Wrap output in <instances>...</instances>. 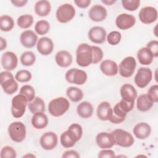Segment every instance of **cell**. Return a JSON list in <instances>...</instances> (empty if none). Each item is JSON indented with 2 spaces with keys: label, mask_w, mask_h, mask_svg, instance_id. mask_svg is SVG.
<instances>
[{
  "label": "cell",
  "mask_w": 158,
  "mask_h": 158,
  "mask_svg": "<svg viewBox=\"0 0 158 158\" xmlns=\"http://www.w3.org/2000/svg\"><path fill=\"white\" fill-rule=\"evenodd\" d=\"M146 47L151 51L154 57L158 56V41L157 40H151L149 41Z\"/></svg>",
  "instance_id": "cell-44"
},
{
  "label": "cell",
  "mask_w": 158,
  "mask_h": 158,
  "mask_svg": "<svg viewBox=\"0 0 158 158\" xmlns=\"http://www.w3.org/2000/svg\"><path fill=\"white\" fill-rule=\"evenodd\" d=\"M101 2L104 4H105L106 5L111 6L113 4H114L116 2V1H114V0H102Z\"/></svg>",
  "instance_id": "cell-50"
},
{
  "label": "cell",
  "mask_w": 158,
  "mask_h": 158,
  "mask_svg": "<svg viewBox=\"0 0 158 158\" xmlns=\"http://www.w3.org/2000/svg\"><path fill=\"white\" fill-rule=\"evenodd\" d=\"M154 102L147 94H143L136 99V107L141 112H146L150 110L153 106Z\"/></svg>",
  "instance_id": "cell-29"
},
{
  "label": "cell",
  "mask_w": 158,
  "mask_h": 158,
  "mask_svg": "<svg viewBox=\"0 0 158 158\" xmlns=\"http://www.w3.org/2000/svg\"><path fill=\"white\" fill-rule=\"evenodd\" d=\"M99 68L102 73L108 77L115 76L118 72V67L117 63L110 59L104 60L101 63Z\"/></svg>",
  "instance_id": "cell-23"
},
{
  "label": "cell",
  "mask_w": 158,
  "mask_h": 158,
  "mask_svg": "<svg viewBox=\"0 0 158 158\" xmlns=\"http://www.w3.org/2000/svg\"><path fill=\"white\" fill-rule=\"evenodd\" d=\"M1 63L2 67L6 71L14 70L18 64V58L17 55L12 51H6L1 56Z\"/></svg>",
  "instance_id": "cell-15"
},
{
  "label": "cell",
  "mask_w": 158,
  "mask_h": 158,
  "mask_svg": "<svg viewBox=\"0 0 158 158\" xmlns=\"http://www.w3.org/2000/svg\"><path fill=\"white\" fill-rule=\"evenodd\" d=\"M96 142L101 149H109L115 145V140L112 133L100 132L96 136Z\"/></svg>",
  "instance_id": "cell-16"
},
{
  "label": "cell",
  "mask_w": 158,
  "mask_h": 158,
  "mask_svg": "<svg viewBox=\"0 0 158 158\" xmlns=\"http://www.w3.org/2000/svg\"><path fill=\"white\" fill-rule=\"evenodd\" d=\"M98 157L99 158H109V157H115V152L109 149H102L101 151H99Z\"/></svg>",
  "instance_id": "cell-45"
},
{
  "label": "cell",
  "mask_w": 158,
  "mask_h": 158,
  "mask_svg": "<svg viewBox=\"0 0 158 158\" xmlns=\"http://www.w3.org/2000/svg\"><path fill=\"white\" fill-rule=\"evenodd\" d=\"M66 94L70 101L74 102L81 101L83 98V92L79 88L70 86L66 90Z\"/></svg>",
  "instance_id": "cell-32"
},
{
  "label": "cell",
  "mask_w": 158,
  "mask_h": 158,
  "mask_svg": "<svg viewBox=\"0 0 158 158\" xmlns=\"http://www.w3.org/2000/svg\"><path fill=\"white\" fill-rule=\"evenodd\" d=\"M35 157L36 156H35V155H33V154H27V155L23 156V157Z\"/></svg>",
  "instance_id": "cell-51"
},
{
  "label": "cell",
  "mask_w": 158,
  "mask_h": 158,
  "mask_svg": "<svg viewBox=\"0 0 158 158\" xmlns=\"http://www.w3.org/2000/svg\"><path fill=\"white\" fill-rule=\"evenodd\" d=\"M94 109L93 105L88 101H83L80 103L77 107L78 115L83 118H88L93 114Z\"/></svg>",
  "instance_id": "cell-28"
},
{
  "label": "cell",
  "mask_w": 158,
  "mask_h": 158,
  "mask_svg": "<svg viewBox=\"0 0 158 158\" xmlns=\"http://www.w3.org/2000/svg\"><path fill=\"white\" fill-rule=\"evenodd\" d=\"M20 94L25 96L28 102H31L35 98V89L32 86L29 85L22 86L20 89Z\"/></svg>",
  "instance_id": "cell-37"
},
{
  "label": "cell",
  "mask_w": 158,
  "mask_h": 158,
  "mask_svg": "<svg viewBox=\"0 0 158 158\" xmlns=\"http://www.w3.org/2000/svg\"><path fill=\"white\" fill-rule=\"evenodd\" d=\"M49 120L47 115L44 112H37L33 115L31 124L37 130H41L47 127Z\"/></svg>",
  "instance_id": "cell-26"
},
{
  "label": "cell",
  "mask_w": 158,
  "mask_h": 158,
  "mask_svg": "<svg viewBox=\"0 0 158 158\" xmlns=\"http://www.w3.org/2000/svg\"><path fill=\"white\" fill-rule=\"evenodd\" d=\"M96 114L98 118L102 121L109 120L112 114V108L107 101H102L98 106Z\"/></svg>",
  "instance_id": "cell-24"
},
{
  "label": "cell",
  "mask_w": 158,
  "mask_h": 158,
  "mask_svg": "<svg viewBox=\"0 0 158 158\" xmlns=\"http://www.w3.org/2000/svg\"><path fill=\"white\" fill-rule=\"evenodd\" d=\"M32 78L31 73L27 70H19L15 75V80L20 83H27L31 80Z\"/></svg>",
  "instance_id": "cell-38"
},
{
  "label": "cell",
  "mask_w": 158,
  "mask_h": 158,
  "mask_svg": "<svg viewBox=\"0 0 158 158\" xmlns=\"http://www.w3.org/2000/svg\"><path fill=\"white\" fill-rule=\"evenodd\" d=\"M8 133L10 138L14 142L21 143L26 138V127L22 122H14L8 127Z\"/></svg>",
  "instance_id": "cell-6"
},
{
  "label": "cell",
  "mask_w": 158,
  "mask_h": 158,
  "mask_svg": "<svg viewBox=\"0 0 158 158\" xmlns=\"http://www.w3.org/2000/svg\"><path fill=\"white\" fill-rule=\"evenodd\" d=\"M107 15L106 9L99 4L93 6L88 11L89 18L93 22H99L105 20Z\"/></svg>",
  "instance_id": "cell-18"
},
{
  "label": "cell",
  "mask_w": 158,
  "mask_h": 158,
  "mask_svg": "<svg viewBox=\"0 0 158 158\" xmlns=\"http://www.w3.org/2000/svg\"><path fill=\"white\" fill-rule=\"evenodd\" d=\"M76 62L82 67L89 66L93 63V50L87 43L80 44L76 50Z\"/></svg>",
  "instance_id": "cell-2"
},
{
  "label": "cell",
  "mask_w": 158,
  "mask_h": 158,
  "mask_svg": "<svg viewBox=\"0 0 158 158\" xmlns=\"http://www.w3.org/2000/svg\"><path fill=\"white\" fill-rule=\"evenodd\" d=\"M148 96L152 101L154 103L158 102V85H154L151 86L148 92Z\"/></svg>",
  "instance_id": "cell-43"
},
{
  "label": "cell",
  "mask_w": 158,
  "mask_h": 158,
  "mask_svg": "<svg viewBox=\"0 0 158 158\" xmlns=\"http://www.w3.org/2000/svg\"><path fill=\"white\" fill-rule=\"evenodd\" d=\"M36 49L40 54L43 56H48L52 53L54 49L52 40L48 37L40 38L36 44Z\"/></svg>",
  "instance_id": "cell-19"
},
{
  "label": "cell",
  "mask_w": 158,
  "mask_h": 158,
  "mask_svg": "<svg viewBox=\"0 0 158 158\" xmlns=\"http://www.w3.org/2000/svg\"><path fill=\"white\" fill-rule=\"evenodd\" d=\"M152 79V70L148 67H140L134 77V81L138 88H144L148 85Z\"/></svg>",
  "instance_id": "cell-11"
},
{
  "label": "cell",
  "mask_w": 158,
  "mask_h": 158,
  "mask_svg": "<svg viewBox=\"0 0 158 158\" xmlns=\"http://www.w3.org/2000/svg\"><path fill=\"white\" fill-rule=\"evenodd\" d=\"M7 47V41L2 37L0 38V50L3 51Z\"/></svg>",
  "instance_id": "cell-49"
},
{
  "label": "cell",
  "mask_w": 158,
  "mask_h": 158,
  "mask_svg": "<svg viewBox=\"0 0 158 158\" xmlns=\"http://www.w3.org/2000/svg\"><path fill=\"white\" fill-rule=\"evenodd\" d=\"M11 3L15 7H23L26 5V4L28 2V1L27 0H12Z\"/></svg>",
  "instance_id": "cell-48"
},
{
  "label": "cell",
  "mask_w": 158,
  "mask_h": 158,
  "mask_svg": "<svg viewBox=\"0 0 158 158\" xmlns=\"http://www.w3.org/2000/svg\"><path fill=\"white\" fill-rule=\"evenodd\" d=\"M154 57L151 51L146 47L140 48L137 52L138 60L142 65H150L152 62Z\"/></svg>",
  "instance_id": "cell-27"
},
{
  "label": "cell",
  "mask_w": 158,
  "mask_h": 158,
  "mask_svg": "<svg viewBox=\"0 0 158 158\" xmlns=\"http://www.w3.org/2000/svg\"><path fill=\"white\" fill-rule=\"evenodd\" d=\"M114 138L115 144L123 148H129L131 146L134 142L135 139L133 135L122 129H116L111 133Z\"/></svg>",
  "instance_id": "cell-8"
},
{
  "label": "cell",
  "mask_w": 158,
  "mask_h": 158,
  "mask_svg": "<svg viewBox=\"0 0 158 158\" xmlns=\"http://www.w3.org/2000/svg\"><path fill=\"white\" fill-rule=\"evenodd\" d=\"M122 99L130 102H135L137 98V91L135 88L131 84H123L120 90Z\"/></svg>",
  "instance_id": "cell-21"
},
{
  "label": "cell",
  "mask_w": 158,
  "mask_h": 158,
  "mask_svg": "<svg viewBox=\"0 0 158 158\" xmlns=\"http://www.w3.org/2000/svg\"><path fill=\"white\" fill-rule=\"evenodd\" d=\"M133 133L138 139H144L150 136L151 127L148 123L140 122L135 125L133 129Z\"/></svg>",
  "instance_id": "cell-22"
},
{
  "label": "cell",
  "mask_w": 158,
  "mask_h": 158,
  "mask_svg": "<svg viewBox=\"0 0 158 158\" xmlns=\"http://www.w3.org/2000/svg\"><path fill=\"white\" fill-rule=\"evenodd\" d=\"M93 50V63L96 64L101 62L103 58V51L101 48L96 46H91Z\"/></svg>",
  "instance_id": "cell-42"
},
{
  "label": "cell",
  "mask_w": 158,
  "mask_h": 158,
  "mask_svg": "<svg viewBox=\"0 0 158 158\" xmlns=\"http://www.w3.org/2000/svg\"><path fill=\"white\" fill-rule=\"evenodd\" d=\"M135 23V17L131 14L127 13L119 14L115 19V25L117 27L122 30H126L133 27Z\"/></svg>",
  "instance_id": "cell-14"
},
{
  "label": "cell",
  "mask_w": 158,
  "mask_h": 158,
  "mask_svg": "<svg viewBox=\"0 0 158 158\" xmlns=\"http://www.w3.org/2000/svg\"><path fill=\"white\" fill-rule=\"evenodd\" d=\"M62 157V158H70V157L78 158L80 157V154L77 151L75 150H68L65 151L63 153Z\"/></svg>",
  "instance_id": "cell-46"
},
{
  "label": "cell",
  "mask_w": 158,
  "mask_h": 158,
  "mask_svg": "<svg viewBox=\"0 0 158 158\" xmlns=\"http://www.w3.org/2000/svg\"><path fill=\"white\" fill-rule=\"evenodd\" d=\"M70 107V103L67 99L64 97H59L52 99L48 104L49 114L56 117L64 115Z\"/></svg>",
  "instance_id": "cell-3"
},
{
  "label": "cell",
  "mask_w": 158,
  "mask_h": 158,
  "mask_svg": "<svg viewBox=\"0 0 158 158\" xmlns=\"http://www.w3.org/2000/svg\"><path fill=\"white\" fill-rule=\"evenodd\" d=\"M28 100L22 94H19L13 97L11 101V114L14 118L22 117L26 110Z\"/></svg>",
  "instance_id": "cell-5"
},
{
  "label": "cell",
  "mask_w": 158,
  "mask_h": 158,
  "mask_svg": "<svg viewBox=\"0 0 158 158\" xmlns=\"http://www.w3.org/2000/svg\"><path fill=\"white\" fill-rule=\"evenodd\" d=\"M20 60L23 65L27 67L31 66L36 61V56L32 51H27L21 54Z\"/></svg>",
  "instance_id": "cell-35"
},
{
  "label": "cell",
  "mask_w": 158,
  "mask_h": 158,
  "mask_svg": "<svg viewBox=\"0 0 158 158\" xmlns=\"http://www.w3.org/2000/svg\"><path fill=\"white\" fill-rule=\"evenodd\" d=\"M65 78L69 83L82 85L86 81L88 75L86 72L83 70L72 68L66 72L65 74Z\"/></svg>",
  "instance_id": "cell-9"
},
{
  "label": "cell",
  "mask_w": 158,
  "mask_h": 158,
  "mask_svg": "<svg viewBox=\"0 0 158 158\" xmlns=\"http://www.w3.org/2000/svg\"><path fill=\"white\" fill-rule=\"evenodd\" d=\"M29 110L33 114L37 112H44L45 111V104L42 98L35 97L33 101L28 104Z\"/></svg>",
  "instance_id": "cell-31"
},
{
  "label": "cell",
  "mask_w": 158,
  "mask_h": 158,
  "mask_svg": "<svg viewBox=\"0 0 158 158\" xmlns=\"http://www.w3.org/2000/svg\"><path fill=\"white\" fill-rule=\"evenodd\" d=\"M122 39L121 33L118 31H112L107 36V41L108 43L112 46L118 44Z\"/></svg>",
  "instance_id": "cell-40"
},
{
  "label": "cell",
  "mask_w": 158,
  "mask_h": 158,
  "mask_svg": "<svg viewBox=\"0 0 158 158\" xmlns=\"http://www.w3.org/2000/svg\"><path fill=\"white\" fill-rule=\"evenodd\" d=\"M74 2L77 7L81 9H85L89 6L91 1L90 0H75Z\"/></svg>",
  "instance_id": "cell-47"
},
{
  "label": "cell",
  "mask_w": 158,
  "mask_h": 158,
  "mask_svg": "<svg viewBox=\"0 0 158 158\" xmlns=\"http://www.w3.org/2000/svg\"><path fill=\"white\" fill-rule=\"evenodd\" d=\"M123 7L128 11L136 10L140 5L139 0H122L121 1Z\"/></svg>",
  "instance_id": "cell-39"
},
{
  "label": "cell",
  "mask_w": 158,
  "mask_h": 158,
  "mask_svg": "<svg viewBox=\"0 0 158 158\" xmlns=\"http://www.w3.org/2000/svg\"><path fill=\"white\" fill-rule=\"evenodd\" d=\"M50 30L49 23L46 20H40L38 21L35 25V31L36 34L44 35L48 33Z\"/></svg>",
  "instance_id": "cell-36"
},
{
  "label": "cell",
  "mask_w": 158,
  "mask_h": 158,
  "mask_svg": "<svg viewBox=\"0 0 158 158\" xmlns=\"http://www.w3.org/2000/svg\"><path fill=\"white\" fill-rule=\"evenodd\" d=\"M34 9L36 14L38 16L46 17L51 12V4L48 1L40 0L35 3Z\"/></svg>",
  "instance_id": "cell-30"
},
{
  "label": "cell",
  "mask_w": 158,
  "mask_h": 158,
  "mask_svg": "<svg viewBox=\"0 0 158 158\" xmlns=\"http://www.w3.org/2000/svg\"><path fill=\"white\" fill-rule=\"evenodd\" d=\"M136 67L135 59L132 56L125 57L118 65V72L120 76L124 78H129L133 75Z\"/></svg>",
  "instance_id": "cell-10"
},
{
  "label": "cell",
  "mask_w": 158,
  "mask_h": 158,
  "mask_svg": "<svg viewBox=\"0 0 158 158\" xmlns=\"http://www.w3.org/2000/svg\"><path fill=\"white\" fill-rule=\"evenodd\" d=\"M9 71H3L0 73V84L3 91L9 95L17 92L18 83Z\"/></svg>",
  "instance_id": "cell-4"
},
{
  "label": "cell",
  "mask_w": 158,
  "mask_h": 158,
  "mask_svg": "<svg viewBox=\"0 0 158 158\" xmlns=\"http://www.w3.org/2000/svg\"><path fill=\"white\" fill-rule=\"evenodd\" d=\"M75 13V9L71 4L65 3L57 8L56 17L57 21L60 23H66L74 18Z\"/></svg>",
  "instance_id": "cell-7"
},
{
  "label": "cell",
  "mask_w": 158,
  "mask_h": 158,
  "mask_svg": "<svg viewBox=\"0 0 158 158\" xmlns=\"http://www.w3.org/2000/svg\"><path fill=\"white\" fill-rule=\"evenodd\" d=\"M139 19L144 24H150L157 19V10L152 6H146L141 9L139 12Z\"/></svg>",
  "instance_id": "cell-13"
},
{
  "label": "cell",
  "mask_w": 158,
  "mask_h": 158,
  "mask_svg": "<svg viewBox=\"0 0 158 158\" xmlns=\"http://www.w3.org/2000/svg\"><path fill=\"white\" fill-rule=\"evenodd\" d=\"M14 27V21L12 17L2 15L0 17V29L2 31H9Z\"/></svg>",
  "instance_id": "cell-33"
},
{
  "label": "cell",
  "mask_w": 158,
  "mask_h": 158,
  "mask_svg": "<svg viewBox=\"0 0 158 158\" xmlns=\"http://www.w3.org/2000/svg\"><path fill=\"white\" fill-rule=\"evenodd\" d=\"M0 157L1 158H15L17 157V153L12 147L6 146L1 150Z\"/></svg>",
  "instance_id": "cell-41"
},
{
  "label": "cell",
  "mask_w": 158,
  "mask_h": 158,
  "mask_svg": "<svg viewBox=\"0 0 158 158\" xmlns=\"http://www.w3.org/2000/svg\"><path fill=\"white\" fill-rule=\"evenodd\" d=\"M107 32L106 30L99 26H95L90 28L88 36L89 40L96 44H102L106 41Z\"/></svg>",
  "instance_id": "cell-17"
},
{
  "label": "cell",
  "mask_w": 158,
  "mask_h": 158,
  "mask_svg": "<svg viewBox=\"0 0 158 158\" xmlns=\"http://www.w3.org/2000/svg\"><path fill=\"white\" fill-rule=\"evenodd\" d=\"M33 21L34 19L31 15L23 14L18 17L17 20V23L20 28L22 29H27L32 25Z\"/></svg>",
  "instance_id": "cell-34"
},
{
  "label": "cell",
  "mask_w": 158,
  "mask_h": 158,
  "mask_svg": "<svg viewBox=\"0 0 158 158\" xmlns=\"http://www.w3.org/2000/svg\"><path fill=\"white\" fill-rule=\"evenodd\" d=\"M38 41L37 35L30 30H25L20 36V41L22 46L26 48H33Z\"/></svg>",
  "instance_id": "cell-20"
},
{
  "label": "cell",
  "mask_w": 158,
  "mask_h": 158,
  "mask_svg": "<svg viewBox=\"0 0 158 158\" xmlns=\"http://www.w3.org/2000/svg\"><path fill=\"white\" fill-rule=\"evenodd\" d=\"M82 135L81 126L78 123H72L69 126L67 130L61 134L60 144L65 148H72L81 139Z\"/></svg>",
  "instance_id": "cell-1"
},
{
  "label": "cell",
  "mask_w": 158,
  "mask_h": 158,
  "mask_svg": "<svg viewBox=\"0 0 158 158\" xmlns=\"http://www.w3.org/2000/svg\"><path fill=\"white\" fill-rule=\"evenodd\" d=\"M40 143L41 148L47 151L54 149L58 143L57 135L52 131H47L43 133L40 138Z\"/></svg>",
  "instance_id": "cell-12"
},
{
  "label": "cell",
  "mask_w": 158,
  "mask_h": 158,
  "mask_svg": "<svg viewBox=\"0 0 158 158\" xmlns=\"http://www.w3.org/2000/svg\"><path fill=\"white\" fill-rule=\"evenodd\" d=\"M72 56L66 50L58 51L55 56V61L57 65L60 67L66 68L69 67L72 63Z\"/></svg>",
  "instance_id": "cell-25"
}]
</instances>
